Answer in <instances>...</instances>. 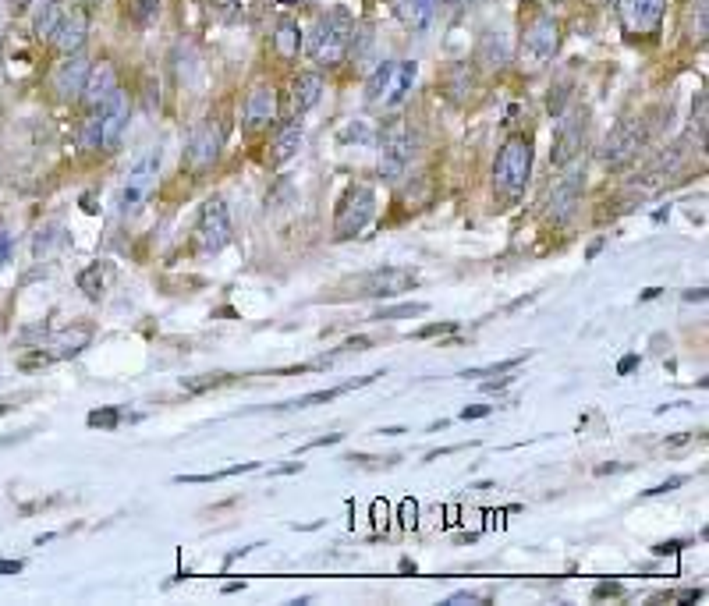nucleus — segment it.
Wrapping results in <instances>:
<instances>
[{"label":"nucleus","instance_id":"obj_1","mask_svg":"<svg viewBox=\"0 0 709 606\" xmlns=\"http://www.w3.org/2000/svg\"><path fill=\"white\" fill-rule=\"evenodd\" d=\"M532 139L525 132L504 139V146L497 149V160H493V195H497L504 206H515L525 195L532 178Z\"/></svg>","mask_w":709,"mask_h":606},{"label":"nucleus","instance_id":"obj_2","mask_svg":"<svg viewBox=\"0 0 709 606\" xmlns=\"http://www.w3.org/2000/svg\"><path fill=\"white\" fill-rule=\"evenodd\" d=\"M561 50V22L550 11L529 8L522 11V32H518V61L525 71H543Z\"/></svg>","mask_w":709,"mask_h":606},{"label":"nucleus","instance_id":"obj_3","mask_svg":"<svg viewBox=\"0 0 709 606\" xmlns=\"http://www.w3.org/2000/svg\"><path fill=\"white\" fill-rule=\"evenodd\" d=\"M351 36H355V18H351V11L330 8L327 15H320L316 25H312L305 54L320 64V68H341L344 57H348Z\"/></svg>","mask_w":709,"mask_h":606},{"label":"nucleus","instance_id":"obj_4","mask_svg":"<svg viewBox=\"0 0 709 606\" xmlns=\"http://www.w3.org/2000/svg\"><path fill=\"white\" fill-rule=\"evenodd\" d=\"M415 82H419L415 61H383L366 82V103L373 110H394L412 96Z\"/></svg>","mask_w":709,"mask_h":606},{"label":"nucleus","instance_id":"obj_5","mask_svg":"<svg viewBox=\"0 0 709 606\" xmlns=\"http://www.w3.org/2000/svg\"><path fill=\"white\" fill-rule=\"evenodd\" d=\"M160 164H164V149H160V146H149V149H142V153L135 156V164L128 167L125 181H121V188H117V195H114L117 220H128V217H135V213H139L142 199H146L149 188L156 185Z\"/></svg>","mask_w":709,"mask_h":606},{"label":"nucleus","instance_id":"obj_6","mask_svg":"<svg viewBox=\"0 0 709 606\" xmlns=\"http://www.w3.org/2000/svg\"><path fill=\"white\" fill-rule=\"evenodd\" d=\"M224 139H227V121L220 110H210V114L192 128L188 135V146H185V171L195 174V178H203L217 167L220 153H224Z\"/></svg>","mask_w":709,"mask_h":606},{"label":"nucleus","instance_id":"obj_7","mask_svg":"<svg viewBox=\"0 0 709 606\" xmlns=\"http://www.w3.org/2000/svg\"><path fill=\"white\" fill-rule=\"evenodd\" d=\"M231 210H227V202L220 195L203 202V210L195 217V231H192V245L199 256H217L231 245Z\"/></svg>","mask_w":709,"mask_h":606},{"label":"nucleus","instance_id":"obj_8","mask_svg":"<svg viewBox=\"0 0 709 606\" xmlns=\"http://www.w3.org/2000/svg\"><path fill=\"white\" fill-rule=\"evenodd\" d=\"M646 142H649L646 121H642V117H628V121H621V125L603 139L600 164L610 167V171H624V167H632L635 160H639Z\"/></svg>","mask_w":709,"mask_h":606},{"label":"nucleus","instance_id":"obj_9","mask_svg":"<svg viewBox=\"0 0 709 606\" xmlns=\"http://www.w3.org/2000/svg\"><path fill=\"white\" fill-rule=\"evenodd\" d=\"M561 171L564 174L554 181V188L546 195V220L554 227H564L575 220L578 206H582V192H585V167L578 164V160H571Z\"/></svg>","mask_w":709,"mask_h":606},{"label":"nucleus","instance_id":"obj_10","mask_svg":"<svg viewBox=\"0 0 709 606\" xmlns=\"http://www.w3.org/2000/svg\"><path fill=\"white\" fill-rule=\"evenodd\" d=\"M376 213V192L369 185H351L344 192V199L337 202V217H334V238L348 241L355 234H362V227L373 220Z\"/></svg>","mask_w":709,"mask_h":606},{"label":"nucleus","instance_id":"obj_11","mask_svg":"<svg viewBox=\"0 0 709 606\" xmlns=\"http://www.w3.org/2000/svg\"><path fill=\"white\" fill-rule=\"evenodd\" d=\"M667 0H617V18L621 29L632 39H649L660 32Z\"/></svg>","mask_w":709,"mask_h":606},{"label":"nucleus","instance_id":"obj_12","mask_svg":"<svg viewBox=\"0 0 709 606\" xmlns=\"http://www.w3.org/2000/svg\"><path fill=\"white\" fill-rule=\"evenodd\" d=\"M415 270H405V266H380V270L366 273V277L355 280V295L359 298H398L405 291L415 288Z\"/></svg>","mask_w":709,"mask_h":606},{"label":"nucleus","instance_id":"obj_13","mask_svg":"<svg viewBox=\"0 0 709 606\" xmlns=\"http://www.w3.org/2000/svg\"><path fill=\"white\" fill-rule=\"evenodd\" d=\"M585 132H589V121H585V110H571V114H561V125L554 132V149H550V164L554 167H568L571 160L582 156L585 146Z\"/></svg>","mask_w":709,"mask_h":606},{"label":"nucleus","instance_id":"obj_14","mask_svg":"<svg viewBox=\"0 0 709 606\" xmlns=\"http://www.w3.org/2000/svg\"><path fill=\"white\" fill-rule=\"evenodd\" d=\"M277 117H281V96H277V89L270 86V82H259V86H252L249 100H245V132L249 135H263L270 132L273 125H277Z\"/></svg>","mask_w":709,"mask_h":606},{"label":"nucleus","instance_id":"obj_15","mask_svg":"<svg viewBox=\"0 0 709 606\" xmlns=\"http://www.w3.org/2000/svg\"><path fill=\"white\" fill-rule=\"evenodd\" d=\"M89 68H93V61H89L82 50H78V54H64L61 61L54 64V71H50V89L57 93V100L64 103L78 100L89 78Z\"/></svg>","mask_w":709,"mask_h":606},{"label":"nucleus","instance_id":"obj_16","mask_svg":"<svg viewBox=\"0 0 709 606\" xmlns=\"http://www.w3.org/2000/svg\"><path fill=\"white\" fill-rule=\"evenodd\" d=\"M412 160H415V139L405 128H394L380 146V178L394 185V181H401L408 174Z\"/></svg>","mask_w":709,"mask_h":606},{"label":"nucleus","instance_id":"obj_17","mask_svg":"<svg viewBox=\"0 0 709 606\" xmlns=\"http://www.w3.org/2000/svg\"><path fill=\"white\" fill-rule=\"evenodd\" d=\"M96 114H100L103 153H114V149L121 146V139H125L128 121H132V96H128L125 89H117V93L110 96V100L103 103Z\"/></svg>","mask_w":709,"mask_h":606},{"label":"nucleus","instance_id":"obj_18","mask_svg":"<svg viewBox=\"0 0 709 606\" xmlns=\"http://www.w3.org/2000/svg\"><path fill=\"white\" fill-rule=\"evenodd\" d=\"M86 39H89V11L82 4H68L57 29L50 32V43H54L57 54H78V50L86 47Z\"/></svg>","mask_w":709,"mask_h":606},{"label":"nucleus","instance_id":"obj_19","mask_svg":"<svg viewBox=\"0 0 709 606\" xmlns=\"http://www.w3.org/2000/svg\"><path fill=\"white\" fill-rule=\"evenodd\" d=\"M117 89H121V71L114 68V61H100L89 68V78H86V86H82V96H78V100H82V107L93 114V110H100Z\"/></svg>","mask_w":709,"mask_h":606},{"label":"nucleus","instance_id":"obj_20","mask_svg":"<svg viewBox=\"0 0 709 606\" xmlns=\"http://www.w3.org/2000/svg\"><path fill=\"white\" fill-rule=\"evenodd\" d=\"M685 167V146H671V149H663V153H656L653 156V164L646 167V174L639 178V185H642V192H653L656 185H663V181H671L674 174Z\"/></svg>","mask_w":709,"mask_h":606},{"label":"nucleus","instance_id":"obj_21","mask_svg":"<svg viewBox=\"0 0 709 606\" xmlns=\"http://www.w3.org/2000/svg\"><path fill=\"white\" fill-rule=\"evenodd\" d=\"M511 57H515V47H511V39L504 32H483L476 47V64H483L486 71H500L511 64Z\"/></svg>","mask_w":709,"mask_h":606},{"label":"nucleus","instance_id":"obj_22","mask_svg":"<svg viewBox=\"0 0 709 606\" xmlns=\"http://www.w3.org/2000/svg\"><path fill=\"white\" fill-rule=\"evenodd\" d=\"M89 341H93V330L89 327H71V330H61L54 341H47V348H43V344H39V348L47 351L50 362H61V358L82 355V351L89 348Z\"/></svg>","mask_w":709,"mask_h":606},{"label":"nucleus","instance_id":"obj_23","mask_svg":"<svg viewBox=\"0 0 709 606\" xmlns=\"http://www.w3.org/2000/svg\"><path fill=\"white\" fill-rule=\"evenodd\" d=\"M273 43V54L281 57V61H298V54L305 50V29L295 22V18H284L270 36Z\"/></svg>","mask_w":709,"mask_h":606},{"label":"nucleus","instance_id":"obj_24","mask_svg":"<svg viewBox=\"0 0 709 606\" xmlns=\"http://www.w3.org/2000/svg\"><path fill=\"white\" fill-rule=\"evenodd\" d=\"M320 100H323L320 71H302V75H295V82H291V107H295V114H305V110H312Z\"/></svg>","mask_w":709,"mask_h":606},{"label":"nucleus","instance_id":"obj_25","mask_svg":"<svg viewBox=\"0 0 709 606\" xmlns=\"http://www.w3.org/2000/svg\"><path fill=\"white\" fill-rule=\"evenodd\" d=\"M302 142H305V132H302V125H298V121H288V125H281V128H277V135H273L270 164H273V167L288 164L291 156H295L298 149H302Z\"/></svg>","mask_w":709,"mask_h":606},{"label":"nucleus","instance_id":"obj_26","mask_svg":"<svg viewBox=\"0 0 709 606\" xmlns=\"http://www.w3.org/2000/svg\"><path fill=\"white\" fill-rule=\"evenodd\" d=\"M160 11H164V0H121V18L132 29H149L160 18Z\"/></svg>","mask_w":709,"mask_h":606},{"label":"nucleus","instance_id":"obj_27","mask_svg":"<svg viewBox=\"0 0 709 606\" xmlns=\"http://www.w3.org/2000/svg\"><path fill=\"white\" fill-rule=\"evenodd\" d=\"M376 376L380 373H369V376H362V380H348V383H341V387H330V390H316V394L295 397V401H284V404H277V408H312V404H327V401H334V397L348 394V390L366 387V383H373Z\"/></svg>","mask_w":709,"mask_h":606},{"label":"nucleus","instance_id":"obj_28","mask_svg":"<svg viewBox=\"0 0 709 606\" xmlns=\"http://www.w3.org/2000/svg\"><path fill=\"white\" fill-rule=\"evenodd\" d=\"M71 0H43V8H39L36 22H32V36L43 43V39H50V32L57 29V22H61L64 8H68Z\"/></svg>","mask_w":709,"mask_h":606},{"label":"nucleus","instance_id":"obj_29","mask_svg":"<svg viewBox=\"0 0 709 606\" xmlns=\"http://www.w3.org/2000/svg\"><path fill=\"white\" fill-rule=\"evenodd\" d=\"M433 8L437 0H398V15L408 29H426L433 22Z\"/></svg>","mask_w":709,"mask_h":606},{"label":"nucleus","instance_id":"obj_30","mask_svg":"<svg viewBox=\"0 0 709 606\" xmlns=\"http://www.w3.org/2000/svg\"><path fill=\"white\" fill-rule=\"evenodd\" d=\"M103 284H107V266L103 263H89L86 270L78 273V291H82L89 302H100Z\"/></svg>","mask_w":709,"mask_h":606},{"label":"nucleus","instance_id":"obj_31","mask_svg":"<svg viewBox=\"0 0 709 606\" xmlns=\"http://www.w3.org/2000/svg\"><path fill=\"white\" fill-rule=\"evenodd\" d=\"M78 149L89 156L103 153V132H100V114H96V110L82 121V128H78Z\"/></svg>","mask_w":709,"mask_h":606},{"label":"nucleus","instance_id":"obj_32","mask_svg":"<svg viewBox=\"0 0 709 606\" xmlns=\"http://www.w3.org/2000/svg\"><path fill=\"white\" fill-rule=\"evenodd\" d=\"M295 199H298V192H295V185H291V178H277V185L266 192V210H288V206H295Z\"/></svg>","mask_w":709,"mask_h":606},{"label":"nucleus","instance_id":"obj_33","mask_svg":"<svg viewBox=\"0 0 709 606\" xmlns=\"http://www.w3.org/2000/svg\"><path fill=\"white\" fill-rule=\"evenodd\" d=\"M259 461H238V465L231 468H220V472H210V475H178L174 482H220V479H231V475H245V472H256Z\"/></svg>","mask_w":709,"mask_h":606},{"label":"nucleus","instance_id":"obj_34","mask_svg":"<svg viewBox=\"0 0 709 606\" xmlns=\"http://www.w3.org/2000/svg\"><path fill=\"white\" fill-rule=\"evenodd\" d=\"M231 380H234L231 373L185 376V380H181V390H188V394H206V390H217V387H224V383H231Z\"/></svg>","mask_w":709,"mask_h":606},{"label":"nucleus","instance_id":"obj_35","mask_svg":"<svg viewBox=\"0 0 709 606\" xmlns=\"http://www.w3.org/2000/svg\"><path fill=\"white\" fill-rule=\"evenodd\" d=\"M525 362V355H515V358H504V362H493V366H483V369H465L458 373L461 380H476V376H500V373H515L518 366Z\"/></svg>","mask_w":709,"mask_h":606},{"label":"nucleus","instance_id":"obj_36","mask_svg":"<svg viewBox=\"0 0 709 606\" xmlns=\"http://www.w3.org/2000/svg\"><path fill=\"white\" fill-rule=\"evenodd\" d=\"M64 241H68V238H64V227L61 224H50V227H43V231L36 234V245H32V252H36V256H47L54 245L61 249Z\"/></svg>","mask_w":709,"mask_h":606},{"label":"nucleus","instance_id":"obj_37","mask_svg":"<svg viewBox=\"0 0 709 606\" xmlns=\"http://www.w3.org/2000/svg\"><path fill=\"white\" fill-rule=\"evenodd\" d=\"M86 422L93 429H117L125 422V412H121V408H96V412H89Z\"/></svg>","mask_w":709,"mask_h":606},{"label":"nucleus","instance_id":"obj_38","mask_svg":"<svg viewBox=\"0 0 709 606\" xmlns=\"http://www.w3.org/2000/svg\"><path fill=\"white\" fill-rule=\"evenodd\" d=\"M429 305L426 302H405V305H394V309H380L373 319H412V316H422Z\"/></svg>","mask_w":709,"mask_h":606},{"label":"nucleus","instance_id":"obj_39","mask_svg":"<svg viewBox=\"0 0 709 606\" xmlns=\"http://www.w3.org/2000/svg\"><path fill=\"white\" fill-rule=\"evenodd\" d=\"M688 482V475H671V479L667 482H660V486H653V490H646L642 493V497H667V493H674V490H681V486H685Z\"/></svg>","mask_w":709,"mask_h":606},{"label":"nucleus","instance_id":"obj_40","mask_svg":"<svg viewBox=\"0 0 709 606\" xmlns=\"http://www.w3.org/2000/svg\"><path fill=\"white\" fill-rule=\"evenodd\" d=\"M458 330V323H451V319H444V323H426V327L415 330V337H440V334H454Z\"/></svg>","mask_w":709,"mask_h":606},{"label":"nucleus","instance_id":"obj_41","mask_svg":"<svg viewBox=\"0 0 709 606\" xmlns=\"http://www.w3.org/2000/svg\"><path fill=\"white\" fill-rule=\"evenodd\" d=\"M564 100H568V86L550 89V96H546V110H550V114L561 117V114H564Z\"/></svg>","mask_w":709,"mask_h":606},{"label":"nucleus","instance_id":"obj_42","mask_svg":"<svg viewBox=\"0 0 709 606\" xmlns=\"http://www.w3.org/2000/svg\"><path fill=\"white\" fill-rule=\"evenodd\" d=\"M486 415H493V404H472V408H461V419L465 422L486 419Z\"/></svg>","mask_w":709,"mask_h":606},{"label":"nucleus","instance_id":"obj_43","mask_svg":"<svg viewBox=\"0 0 709 606\" xmlns=\"http://www.w3.org/2000/svg\"><path fill=\"white\" fill-rule=\"evenodd\" d=\"M344 440V433H327V436H316V440H309L302 447L298 454H305V451H316V447H330V443H341Z\"/></svg>","mask_w":709,"mask_h":606},{"label":"nucleus","instance_id":"obj_44","mask_svg":"<svg viewBox=\"0 0 709 606\" xmlns=\"http://www.w3.org/2000/svg\"><path fill=\"white\" fill-rule=\"evenodd\" d=\"M685 546H688V539H667V543L653 546V553L656 557H667V553H678V550H685Z\"/></svg>","mask_w":709,"mask_h":606},{"label":"nucleus","instance_id":"obj_45","mask_svg":"<svg viewBox=\"0 0 709 606\" xmlns=\"http://www.w3.org/2000/svg\"><path fill=\"white\" fill-rule=\"evenodd\" d=\"M607 596H621V582H600L593 589V599H607Z\"/></svg>","mask_w":709,"mask_h":606},{"label":"nucleus","instance_id":"obj_46","mask_svg":"<svg viewBox=\"0 0 709 606\" xmlns=\"http://www.w3.org/2000/svg\"><path fill=\"white\" fill-rule=\"evenodd\" d=\"M11 252H15V238H11L8 231H0V266L8 263V259H11Z\"/></svg>","mask_w":709,"mask_h":606},{"label":"nucleus","instance_id":"obj_47","mask_svg":"<svg viewBox=\"0 0 709 606\" xmlns=\"http://www.w3.org/2000/svg\"><path fill=\"white\" fill-rule=\"evenodd\" d=\"M511 383H515V376H504V373H500V380H486L483 390H486V394H497V390L511 387Z\"/></svg>","mask_w":709,"mask_h":606},{"label":"nucleus","instance_id":"obj_48","mask_svg":"<svg viewBox=\"0 0 709 606\" xmlns=\"http://www.w3.org/2000/svg\"><path fill=\"white\" fill-rule=\"evenodd\" d=\"M639 362H642L639 355H624L621 362H617V376H628L632 369H639Z\"/></svg>","mask_w":709,"mask_h":606},{"label":"nucleus","instance_id":"obj_49","mask_svg":"<svg viewBox=\"0 0 709 606\" xmlns=\"http://www.w3.org/2000/svg\"><path fill=\"white\" fill-rule=\"evenodd\" d=\"M465 603H483V599L472 596V592H454V596L447 599V606H465Z\"/></svg>","mask_w":709,"mask_h":606},{"label":"nucleus","instance_id":"obj_50","mask_svg":"<svg viewBox=\"0 0 709 606\" xmlns=\"http://www.w3.org/2000/svg\"><path fill=\"white\" fill-rule=\"evenodd\" d=\"M369 337H351V341H344V351H369Z\"/></svg>","mask_w":709,"mask_h":606},{"label":"nucleus","instance_id":"obj_51","mask_svg":"<svg viewBox=\"0 0 709 606\" xmlns=\"http://www.w3.org/2000/svg\"><path fill=\"white\" fill-rule=\"evenodd\" d=\"M22 568H25L22 560H0V575H18Z\"/></svg>","mask_w":709,"mask_h":606},{"label":"nucleus","instance_id":"obj_52","mask_svg":"<svg viewBox=\"0 0 709 606\" xmlns=\"http://www.w3.org/2000/svg\"><path fill=\"white\" fill-rule=\"evenodd\" d=\"M688 440H695V433H678V436H671V440H667V447H685Z\"/></svg>","mask_w":709,"mask_h":606},{"label":"nucleus","instance_id":"obj_53","mask_svg":"<svg viewBox=\"0 0 709 606\" xmlns=\"http://www.w3.org/2000/svg\"><path fill=\"white\" fill-rule=\"evenodd\" d=\"M603 245H607V238H596L593 245H589V252H585V259H596V256H600Z\"/></svg>","mask_w":709,"mask_h":606},{"label":"nucleus","instance_id":"obj_54","mask_svg":"<svg viewBox=\"0 0 709 606\" xmlns=\"http://www.w3.org/2000/svg\"><path fill=\"white\" fill-rule=\"evenodd\" d=\"M681 603H695V599H702V589H688V592H681Z\"/></svg>","mask_w":709,"mask_h":606},{"label":"nucleus","instance_id":"obj_55","mask_svg":"<svg viewBox=\"0 0 709 606\" xmlns=\"http://www.w3.org/2000/svg\"><path fill=\"white\" fill-rule=\"evenodd\" d=\"M213 8H220V11H231V8H238V0H210Z\"/></svg>","mask_w":709,"mask_h":606},{"label":"nucleus","instance_id":"obj_56","mask_svg":"<svg viewBox=\"0 0 709 606\" xmlns=\"http://www.w3.org/2000/svg\"><path fill=\"white\" fill-rule=\"evenodd\" d=\"M29 4H32V0H11V11H15V15H22V11H29Z\"/></svg>","mask_w":709,"mask_h":606},{"label":"nucleus","instance_id":"obj_57","mask_svg":"<svg viewBox=\"0 0 709 606\" xmlns=\"http://www.w3.org/2000/svg\"><path fill=\"white\" fill-rule=\"evenodd\" d=\"M685 302H706V291H688V295H685Z\"/></svg>","mask_w":709,"mask_h":606},{"label":"nucleus","instance_id":"obj_58","mask_svg":"<svg viewBox=\"0 0 709 606\" xmlns=\"http://www.w3.org/2000/svg\"><path fill=\"white\" fill-rule=\"evenodd\" d=\"M78 4H82L86 11H93V8H100V4H107V0H78Z\"/></svg>","mask_w":709,"mask_h":606},{"label":"nucleus","instance_id":"obj_59","mask_svg":"<svg viewBox=\"0 0 709 606\" xmlns=\"http://www.w3.org/2000/svg\"><path fill=\"white\" fill-rule=\"evenodd\" d=\"M380 433H383V436H401V433H405V429H401V426H383Z\"/></svg>","mask_w":709,"mask_h":606},{"label":"nucleus","instance_id":"obj_60","mask_svg":"<svg viewBox=\"0 0 709 606\" xmlns=\"http://www.w3.org/2000/svg\"><path fill=\"white\" fill-rule=\"evenodd\" d=\"M653 298H660V288H649V291H642V302H653Z\"/></svg>","mask_w":709,"mask_h":606},{"label":"nucleus","instance_id":"obj_61","mask_svg":"<svg viewBox=\"0 0 709 606\" xmlns=\"http://www.w3.org/2000/svg\"><path fill=\"white\" fill-rule=\"evenodd\" d=\"M447 8H465V4H472V0H444Z\"/></svg>","mask_w":709,"mask_h":606},{"label":"nucleus","instance_id":"obj_62","mask_svg":"<svg viewBox=\"0 0 709 606\" xmlns=\"http://www.w3.org/2000/svg\"><path fill=\"white\" fill-rule=\"evenodd\" d=\"M281 8H298V4H305V0H277Z\"/></svg>","mask_w":709,"mask_h":606},{"label":"nucleus","instance_id":"obj_63","mask_svg":"<svg viewBox=\"0 0 709 606\" xmlns=\"http://www.w3.org/2000/svg\"><path fill=\"white\" fill-rule=\"evenodd\" d=\"M11 408H15V404H11V401H0V415H8Z\"/></svg>","mask_w":709,"mask_h":606},{"label":"nucleus","instance_id":"obj_64","mask_svg":"<svg viewBox=\"0 0 709 606\" xmlns=\"http://www.w3.org/2000/svg\"><path fill=\"white\" fill-rule=\"evenodd\" d=\"M0 50H4V47H0Z\"/></svg>","mask_w":709,"mask_h":606}]
</instances>
